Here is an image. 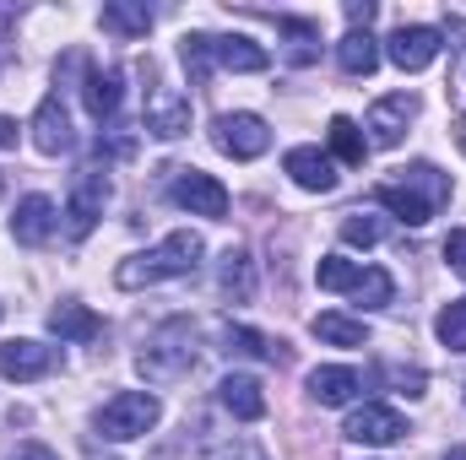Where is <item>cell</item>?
Returning <instances> with one entry per match:
<instances>
[{
    "mask_svg": "<svg viewBox=\"0 0 466 460\" xmlns=\"http://www.w3.org/2000/svg\"><path fill=\"white\" fill-rule=\"evenodd\" d=\"M0 146H16V119L0 115Z\"/></svg>",
    "mask_w": 466,
    "mask_h": 460,
    "instance_id": "obj_35",
    "label": "cell"
},
{
    "mask_svg": "<svg viewBox=\"0 0 466 460\" xmlns=\"http://www.w3.org/2000/svg\"><path fill=\"white\" fill-rule=\"evenodd\" d=\"M380 233H385V223H380V217H363V212H352L348 223H342V238H348V244H358V249L380 244Z\"/></svg>",
    "mask_w": 466,
    "mask_h": 460,
    "instance_id": "obj_31",
    "label": "cell"
},
{
    "mask_svg": "<svg viewBox=\"0 0 466 460\" xmlns=\"http://www.w3.org/2000/svg\"><path fill=\"white\" fill-rule=\"evenodd\" d=\"M141 125H147V135H157V141H179V135L190 130V98H185L179 87H152V93H147V109H141Z\"/></svg>",
    "mask_w": 466,
    "mask_h": 460,
    "instance_id": "obj_7",
    "label": "cell"
},
{
    "mask_svg": "<svg viewBox=\"0 0 466 460\" xmlns=\"http://www.w3.org/2000/svg\"><path fill=\"white\" fill-rule=\"evenodd\" d=\"M49 331L60 342H98L104 336V320L93 309H82V304H55L49 309Z\"/></svg>",
    "mask_w": 466,
    "mask_h": 460,
    "instance_id": "obj_18",
    "label": "cell"
},
{
    "mask_svg": "<svg viewBox=\"0 0 466 460\" xmlns=\"http://www.w3.org/2000/svg\"><path fill=\"white\" fill-rule=\"evenodd\" d=\"M212 65H223V71H266V65H271V55H266L255 38L228 33V38H212Z\"/></svg>",
    "mask_w": 466,
    "mask_h": 460,
    "instance_id": "obj_19",
    "label": "cell"
},
{
    "mask_svg": "<svg viewBox=\"0 0 466 460\" xmlns=\"http://www.w3.org/2000/svg\"><path fill=\"white\" fill-rule=\"evenodd\" d=\"M331 146H337V157H342V163H352V168L369 157V141H363V130H358L348 115L331 119Z\"/></svg>",
    "mask_w": 466,
    "mask_h": 460,
    "instance_id": "obj_27",
    "label": "cell"
},
{
    "mask_svg": "<svg viewBox=\"0 0 466 460\" xmlns=\"http://www.w3.org/2000/svg\"><path fill=\"white\" fill-rule=\"evenodd\" d=\"M337 65H342L348 76H374V65H380V44H374L363 27H352L348 38L337 44Z\"/></svg>",
    "mask_w": 466,
    "mask_h": 460,
    "instance_id": "obj_22",
    "label": "cell"
},
{
    "mask_svg": "<svg viewBox=\"0 0 466 460\" xmlns=\"http://www.w3.org/2000/svg\"><path fill=\"white\" fill-rule=\"evenodd\" d=\"M179 60H185V71L196 82H207L212 76V33H185L179 38Z\"/></svg>",
    "mask_w": 466,
    "mask_h": 460,
    "instance_id": "obj_28",
    "label": "cell"
},
{
    "mask_svg": "<svg viewBox=\"0 0 466 460\" xmlns=\"http://www.w3.org/2000/svg\"><path fill=\"white\" fill-rule=\"evenodd\" d=\"M104 27L119 33V38H147L152 11H147V5H125V0H115V5H104Z\"/></svg>",
    "mask_w": 466,
    "mask_h": 460,
    "instance_id": "obj_24",
    "label": "cell"
},
{
    "mask_svg": "<svg viewBox=\"0 0 466 460\" xmlns=\"http://www.w3.org/2000/svg\"><path fill=\"white\" fill-rule=\"evenodd\" d=\"M157 417H163V401H157L152 390H119L115 401H104V412H98V434L115 439V445H125V439L152 434Z\"/></svg>",
    "mask_w": 466,
    "mask_h": 460,
    "instance_id": "obj_3",
    "label": "cell"
},
{
    "mask_svg": "<svg viewBox=\"0 0 466 460\" xmlns=\"http://www.w3.org/2000/svg\"><path fill=\"white\" fill-rule=\"evenodd\" d=\"M16 244H44L55 233V201L49 195H22L16 201V217H11Z\"/></svg>",
    "mask_w": 466,
    "mask_h": 460,
    "instance_id": "obj_16",
    "label": "cell"
},
{
    "mask_svg": "<svg viewBox=\"0 0 466 460\" xmlns=\"http://www.w3.org/2000/svg\"><path fill=\"white\" fill-rule=\"evenodd\" d=\"M440 49H445V38H440L434 27H396V33L385 38V55H390V65H401V71H429V65L440 60Z\"/></svg>",
    "mask_w": 466,
    "mask_h": 460,
    "instance_id": "obj_8",
    "label": "cell"
},
{
    "mask_svg": "<svg viewBox=\"0 0 466 460\" xmlns=\"http://www.w3.org/2000/svg\"><path fill=\"white\" fill-rule=\"evenodd\" d=\"M218 401L228 406L238 423H260V417H266V395H260V379H249V374H228V379L218 385Z\"/></svg>",
    "mask_w": 466,
    "mask_h": 460,
    "instance_id": "obj_15",
    "label": "cell"
},
{
    "mask_svg": "<svg viewBox=\"0 0 466 460\" xmlns=\"http://www.w3.org/2000/svg\"><path fill=\"white\" fill-rule=\"evenodd\" d=\"M104 206H109V174H104V168H76V179H71V201H66L71 233L87 238V233L98 228Z\"/></svg>",
    "mask_w": 466,
    "mask_h": 460,
    "instance_id": "obj_5",
    "label": "cell"
},
{
    "mask_svg": "<svg viewBox=\"0 0 466 460\" xmlns=\"http://www.w3.org/2000/svg\"><path fill=\"white\" fill-rule=\"evenodd\" d=\"M201 255H207L201 233L179 228V233H168L163 244H152V249H141V255L119 260V265H115V282L125 287V293H141V287H157V282L190 276V271L201 265Z\"/></svg>",
    "mask_w": 466,
    "mask_h": 460,
    "instance_id": "obj_1",
    "label": "cell"
},
{
    "mask_svg": "<svg viewBox=\"0 0 466 460\" xmlns=\"http://www.w3.org/2000/svg\"><path fill=\"white\" fill-rule=\"evenodd\" d=\"M445 265H451L456 276H466V228L445 233Z\"/></svg>",
    "mask_w": 466,
    "mask_h": 460,
    "instance_id": "obj_32",
    "label": "cell"
},
{
    "mask_svg": "<svg viewBox=\"0 0 466 460\" xmlns=\"http://www.w3.org/2000/svg\"><path fill=\"white\" fill-rule=\"evenodd\" d=\"M119 76L115 65L104 71V65H87V76H82V104H87V115L93 119H115V109H119Z\"/></svg>",
    "mask_w": 466,
    "mask_h": 460,
    "instance_id": "obj_17",
    "label": "cell"
},
{
    "mask_svg": "<svg viewBox=\"0 0 466 460\" xmlns=\"http://www.w3.org/2000/svg\"><path fill=\"white\" fill-rule=\"evenodd\" d=\"M196 363V325L190 320H163L152 336H147V346H141V357H136V368L147 374V379H179L185 368Z\"/></svg>",
    "mask_w": 466,
    "mask_h": 460,
    "instance_id": "obj_2",
    "label": "cell"
},
{
    "mask_svg": "<svg viewBox=\"0 0 466 460\" xmlns=\"http://www.w3.org/2000/svg\"><path fill=\"white\" fill-rule=\"evenodd\" d=\"M445 460H466V450H451V455H445Z\"/></svg>",
    "mask_w": 466,
    "mask_h": 460,
    "instance_id": "obj_37",
    "label": "cell"
},
{
    "mask_svg": "<svg viewBox=\"0 0 466 460\" xmlns=\"http://www.w3.org/2000/svg\"><path fill=\"white\" fill-rule=\"evenodd\" d=\"M244 460H260V455H244Z\"/></svg>",
    "mask_w": 466,
    "mask_h": 460,
    "instance_id": "obj_38",
    "label": "cell"
},
{
    "mask_svg": "<svg viewBox=\"0 0 466 460\" xmlns=\"http://www.w3.org/2000/svg\"><path fill=\"white\" fill-rule=\"evenodd\" d=\"M348 434L352 445H396L401 434H407V423H401V412L396 406H380V401H369V406H358L348 417Z\"/></svg>",
    "mask_w": 466,
    "mask_h": 460,
    "instance_id": "obj_10",
    "label": "cell"
},
{
    "mask_svg": "<svg viewBox=\"0 0 466 460\" xmlns=\"http://www.w3.org/2000/svg\"><path fill=\"white\" fill-rule=\"evenodd\" d=\"M352 298H358L363 309H385V304L396 298V282H390V271H380V265H363V276H358Z\"/></svg>",
    "mask_w": 466,
    "mask_h": 460,
    "instance_id": "obj_25",
    "label": "cell"
},
{
    "mask_svg": "<svg viewBox=\"0 0 466 460\" xmlns=\"http://www.w3.org/2000/svg\"><path fill=\"white\" fill-rule=\"evenodd\" d=\"M358 276H363V265H352V260H342V255H326V260L315 265V282H320L326 293H352Z\"/></svg>",
    "mask_w": 466,
    "mask_h": 460,
    "instance_id": "obj_26",
    "label": "cell"
},
{
    "mask_svg": "<svg viewBox=\"0 0 466 460\" xmlns=\"http://www.w3.org/2000/svg\"><path fill=\"white\" fill-rule=\"evenodd\" d=\"M282 168H288V174H293V185H299V190H309V195L337 190V163H331L320 146H293V152L282 157Z\"/></svg>",
    "mask_w": 466,
    "mask_h": 460,
    "instance_id": "obj_11",
    "label": "cell"
},
{
    "mask_svg": "<svg viewBox=\"0 0 466 460\" xmlns=\"http://www.w3.org/2000/svg\"><path fill=\"white\" fill-rule=\"evenodd\" d=\"M348 16H352V27H369L374 22V5L363 0V5H348Z\"/></svg>",
    "mask_w": 466,
    "mask_h": 460,
    "instance_id": "obj_34",
    "label": "cell"
},
{
    "mask_svg": "<svg viewBox=\"0 0 466 460\" xmlns=\"http://www.w3.org/2000/svg\"><path fill=\"white\" fill-rule=\"evenodd\" d=\"M212 141H218V152H228L233 163H249V157H260L271 146V125L260 115H218L212 119Z\"/></svg>",
    "mask_w": 466,
    "mask_h": 460,
    "instance_id": "obj_4",
    "label": "cell"
},
{
    "mask_svg": "<svg viewBox=\"0 0 466 460\" xmlns=\"http://www.w3.org/2000/svg\"><path fill=\"white\" fill-rule=\"evenodd\" d=\"M33 146L44 152V157H60L66 146H71V115H66V104H60V93H49L38 109H33Z\"/></svg>",
    "mask_w": 466,
    "mask_h": 460,
    "instance_id": "obj_12",
    "label": "cell"
},
{
    "mask_svg": "<svg viewBox=\"0 0 466 460\" xmlns=\"http://www.w3.org/2000/svg\"><path fill=\"white\" fill-rule=\"evenodd\" d=\"M0 190H5V179H0Z\"/></svg>",
    "mask_w": 466,
    "mask_h": 460,
    "instance_id": "obj_39",
    "label": "cell"
},
{
    "mask_svg": "<svg viewBox=\"0 0 466 460\" xmlns=\"http://www.w3.org/2000/svg\"><path fill=\"white\" fill-rule=\"evenodd\" d=\"M228 352H249V357L277 363V357H282V342H271V336H260V331H249V325H228Z\"/></svg>",
    "mask_w": 466,
    "mask_h": 460,
    "instance_id": "obj_30",
    "label": "cell"
},
{
    "mask_svg": "<svg viewBox=\"0 0 466 460\" xmlns=\"http://www.w3.org/2000/svg\"><path fill=\"white\" fill-rule=\"evenodd\" d=\"M309 331H315L320 342H331V346H363V342H369V325H363V320H348V315H337V309L315 315V320H309Z\"/></svg>",
    "mask_w": 466,
    "mask_h": 460,
    "instance_id": "obj_23",
    "label": "cell"
},
{
    "mask_svg": "<svg viewBox=\"0 0 466 460\" xmlns=\"http://www.w3.org/2000/svg\"><path fill=\"white\" fill-rule=\"evenodd\" d=\"M412 119H418V98L412 93H390V98H380L369 109V141L374 146H401V135H407Z\"/></svg>",
    "mask_w": 466,
    "mask_h": 460,
    "instance_id": "obj_9",
    "label": "cell"
},
{
    "mask_svg": "<svg viewBox=\"0 0 466 460\" xmlns=\"http://www.w3.org/2000/svg\"><path fill=\"white\" fill-rule=\"evenodd\" d=\"M456 141H461V152H466V125H456Z\"/></svg>",
    "mask_w": 466,
    "mask_h": 460,
    "instance_id": "obj_36",
    "label": "cell"
},
{
    "mask_svg": "<svg viewBox=\"0 0 466 460\" xmlns=\"http://www.w3.org/2000/svg\"><path fill=\"white\" fill-rule=\"evenodd\" d=\"M434 336L451 346V352H466V298L445 304V309L434 315Z\"/></svg>",
    "mask_w": 466,
    "mask_h": 460,
    "instance_id": "obj_29",
    "label": "cell"
},
{
    "mask_svg": "<svg viewBox=\"0 0 466 460\" xmlns=\"http://www.w3.org/2000/svg\"><path fill=\"white\" fill-rule=\"evenodd\" d=\"M218 287H223V298H233V304H249L255 298V260H249V249H223Z\"/></svg>",
    "mask_w": 466,
    "mask_h": 460,
    "instance_id": "obj_20",
    "label": "cell"
},
{
    "mask_svg": "<svg viewBox=\"0 0 466 460\" xmlns=\"http://www.w3.org/2000/svg\"><path fill=\"white\" fill-rule=\"evenodd\" d=\"M49 368H55V346H44V342H5L0 346V374L16 379V385L44 379Z\"/></svg>",
    "mask_w": 466,
    "mask_h": 460,
    "instance_id": "obj_13",
    "label": "cell"
},
{
    "mask_svg": "<svg viewBox=\"0 0 466 460\" xmlns=\"http://www.w3.org/2000/svg\"><path fill=\"white\" fill-rule=\"evenodd\" d=\"M358 390H363V374H358V368H337V363H326V368L309 374V395H315L320 406H348Z\"/></svg>",
    "mask_w": 466,
    "mask_h": 460,
    "instance_id": "obj_14",
    "label": "cell"
},
{
    "mask_svg": "<svg viewBox=\"0 0 466 460\" xmlns=\"http://www.w3.org/2000/svg\"><path fill=\"white\" fill-rule=\"evenodd\" d=\"M374 201H380V206H390V212H396L401 223H412V228H423V223L434 217V206H429L418 190H407L401 179H396V185H380V190H374Z\"/></svg>",
    "mask_w": 466,
    "mask_h": 460,
    "instance_id": "obj_21",
    "label": "cell"
},
{
    "mask_svg": "<svg viewBox=\"0 0 466 460\" xmlns=\"http://www.w3.org/2000/svg\"><path fill=\"white\" fill-rule=\"evenodd\" d=\"M174 174H179L174 179V206H185L190 217H212V223L228 217V190L212 174H201V168H174Z\"/></svg>",
    "mask_w": 466,
    "mask_h": 460,
    "instance_id": "obj_6",
    "label": "cell"
},
{
    "mask_svg": "<svg viewBox=\"0 0 466 460\" xmlns=\"http://www.w3.org/2000/svg\"><path fill=\"white\" fill-rule=\"evenodd\" d=\"M11 460H60L55 450H44V445H16V455Z\"/></svg>",
    "mask_w": 466,
    "mask_h": 460,
    "instance_id": "obj_33",
    "label": "cell"
}]
</instances>
